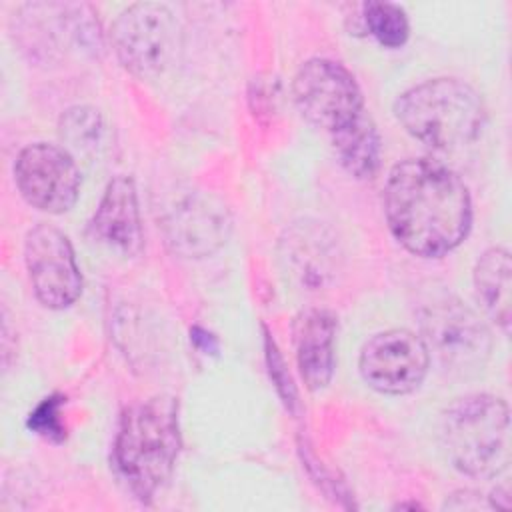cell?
Masks as SVG:
<instances>
[{
  "label": "cell",
  "instance_id": "15",
  "mask_svg": "<svg viewBox=\"0 0 512 512\" xmlns=\"http://www.w3.org/2000/svg\"><path fill=\"white\" fill-rule=\"evenodd\" d=\"M330 136L336 158L350 176L358 180L374 178L380 168L382 140L374 120L366 112Z\"/></svg>",
  "mask_w": 512,
  "mask_h": 512
},
{
  "label": "cell",
  "instance_id": "1",
  "mask_svg": "<svg viewBox=\"0 0 512 512\" xmlns=\"http://www.w3.org/2000/svg\"><path fill=\"white\" fill-rule=\"evenodd\" d=\"M384 214L392 236L412 254L438 258L472 226V200L462 178L432 158H406L390 170Z\"/></svg>",
  "mask_w": 512,
  "mask_h": 512
},
{
  "label": "cell",
  "instance_id": "11",
  "mask_svg": "<svg viewBox=\"0 0 512 512\" xmlns=\"http://www.w3.org/2000/svg\"><path fill=\"white\" fill-rule=\"evenodd\" d=\"M428 366L430 354L424 340L406 328L374 334L358 358L364 382L376 392L392 396L414 392L426 378Z\"/></svg>",
  "mask_w": 512,
  "mask_h": 512
},
{
  "label": "cell",
  "instance_id": "10",
  "mask_svg": "<svg viewBox=\"0 0 512 512\" xmlns=\"http://www.w3.org/2000/svg\"><path fill=\"white\" fill-rule=\"evenodd\" d=\"M14 180L22 198L48 214L68 212L80 194V170L62 146L34 142L20 150Z\"/></svg>",
  "mask_w": 512,
  "mask_h": 512
},
{
  "label": "cell",
  "instance_id": "18",
  "mask_svg": "<svg viewBox=\"0 0 512 512\" xmlns=\"http://www.w3.org/2000/svg\"><path fill=\"white\" fill-rule=\"evenodd\" d=\"M368 32L384 48H400L410 36V22L402 6L394 2L370 0L362 6Z\"/></svg>",
  "mask_w": 512,
  "mask_h": 512
},
{
  "label": "cell",
  "instance_id": "8",
  "mask_svg": "<svg viewBox=\"0 0 512 512\" xmlns=\"http://www.w3.org/2000/svg\"><path fill=\"white\" fill-rule=\"evenodd\" d=\"M160 228L170 248L184 258H206L220 250L232 230L224 200L198 188L172 192L160 210Z\"/></svg>",
  "mask_w": 512,
  "mask_h": 512
},
{
  "label": "cell",
  "instance_id": "14",
  "mask_svg": "<svg viewBox=\"0 0 512 512\" xmlns=\"http://www.w3.org/2000/svg\"><path fill=\"white\" fill-rule=\"evenodd\" d=\"M476 296L486 314L508 334L510 330V288L512 264L506 248H488L474 266Z\"/></svg>",
  "mask_w": 512,
  "mask_h": 512
},
{
  "label": "cell",
  "instance_id": "6",
  "mask_svg": "<svg viewBox=\"0 0 512 512\" xmlns=\"http://www.w3.org/2000/svg\"><path fill=\"white\" fill-rule=\"evenodd\" d=\"M110 38L126 70L140 78H154L176 54L178 24L168 6L138 2L118 14Z\"/></svg>",
  "mask_w": 512,
  "mask_h": 512
},
{
  "label": "cell",
  "instance_id": "2",
  "mask_svg": "<svg viewBox=\"0 0 512 512\" xmlns=\"http://www.w3.org/2000/svg\"><path fill=\"white\" fill-rule=\"evenodd\" d=\"M180 450L178 402L168 396L128 406L118 422L112 464L130 492L150 502L170 478Z\"/></svg>",
  "mask_w": 512,
  "mask_h": 512
},
{
  "label": "cell",
  "instance_id": "17",
  "mask_svg": "<svg viewBox=\"0 0 512 512\" xmlns=\"http://www.w3.org/2000/svg\"><path fill=\"white\" fill-rule=\"evenodd\" d=\"M286 244V258L294 266L296 274L308 280L322 282L326 274H330L332 262H334V246H330L320 232V228H302L300 232H294Z\"/></svg>",
  "mask_w": 512,
  "mask_h": 512
},
{
  "label": "cell",
  "instance_id": "3",
  "mask_svg": "<svg viewBox=\"0 0 512 512\" xmlns=\"http://www.w3.org/2000/svg\"><path fill=\"white\" fill-rule=\"evenodd\" d=\"M394 114L412 138L434 150L472 144L486 122L482 98L458 78H432L410 86L396 98Z\"/></svg>",
  "mask_w": 512,
  "mask_h": 512
},
{
  "label": "cell",
  "instance_id": "13",
  "mask_svg": "<svg viewBox=\"0 0 512 512\" xmlns=\"http://www.w3.org/2000/svg\"><path fill=\"white\" fill-rule=\"evenodd\" d=\"M294 352L308 390H322L334 372L336 316L324 308H306L294 320Z\"/></svg>",
  "mask_w": 512,
  "mask_h": 512
},
{
  "label": "cell",
  "instance_id": "20",
  "mask_svg": "<svg viewBox=\"0 0 512 512\" xmlns=\"http://www.w3.org/2000/svg\"><path fill=\"white\" fill-rule=\"evenodd\" d=\"M266 356H268V364H270V376L274 378L278 390L282 392V396L286 398L284 402L286 404H294L296 402V394H294V388H292V382H290V376L286 374L284 370V362L282 358L278 356V350L274 346V342L266 336Z\"/></svg>",
  "mask_w": 512,
  "mask_h": 512
},
{
  "label": "cell",
  "instance_id": "7",
  "mask_svg": "<svg viewBox=\"0 0 512 512\" xmlns=\"http://www.w3.org/2000/svg\"><path fill=\"white\" fill-rule=\"evenodd\" d=\"M292 96L300 114L328 134L346 128L364 112L356 78L346 66L328 58H312L298 68Z\"/></svg>",
  "mask_w": 512,
  "mask_h": 512
},
{
  "label": "cell",
  "instance_id": "12",
  "mask_svg": "<svg viewBox=\"0 0 512 512\" xmlns=\"http://www.w3.org/2000/svg\"><path fill=\"white\" fill-rule=\"evenodd\" d=\"M94 240L124 256H134L142 248V226L138 194L130 176H114L88 224Z\"/></svg>",
  "mask_w": 512,
  "mask_h": 512
},
{
  "label": "cell",
  "instance_id": "16",
  "mask_svg": "<svg viewBox=\"0 0 512 512\" xmlns=\"http://www.w3.org/2000/svg\"><path fill=\"white\" fill-rule=\"evenodd\" d=\"M62 148L72 156L94 158L104 144V122L96 108L74 106L68 108L58 124Z\"/></svg>",
  "mask_w": 512,
  "mask_h": 512
},
{
  "label": "cell",
  "instance_id": "4",
  "mask_svg": "<svg viewBox=\"0 0 512 512\" xmlns=\"http://www.w3.org/2000/svg\"><path fill=\"white\" fill-rule=\"evenodd\" d=\"M440 442L450 464L470 478H494L510 464V412L494 394L454 400L440 418Z\"/></svg>",
  "mask_w": 512,
  "mask_h": 512
},
{
  "label": "cell",
  "instance_id": "9",
  "mask_svg": "<svg viewBox=\"0 0 512 512\" xmlns=\"http://www.w3.org/2000/svg\"><path fill=\"white\" fill-rule=\"evenodd\" d=\"M24 262L36 298L52 310L72 306L82 292V274L68 236L46 222L24 238Z\"/></svg>",
  "mask_w": 512,
  "mask_h": 512
},
{
  "label": "cell",
  "instance_id": "19",
  "mask_svg": "<svg viewBox=\"0 0 512 512\" xmlns=\"http://www.w3.org/2000/svg\"><path fill=\"white\" fill-rule=\"evenodd\" d=\"M62 398L50 396L46 398L32 414H30V428H34L38 434L60 440L64 438V422H62Z\"/></svg>",
  "mask_w": 512,
  "mask_h": 512
},
{
  "label": "cell",
  "instance_id": "5",
  "mask_svg": "<svg viewBox=\"0 0 512 512\" xmlns=\"http://www.w3.org/2000/svg\"><path fill=\"white\" fill-rule=\"evenodd\" d=\"M420 338L440 368L454 376H472L492 352V334L480 316L460 298L432 296L418 310Z\"/></svg>",
  "mask_w": 512,
  "mask_h": 512
}]
</instances>
